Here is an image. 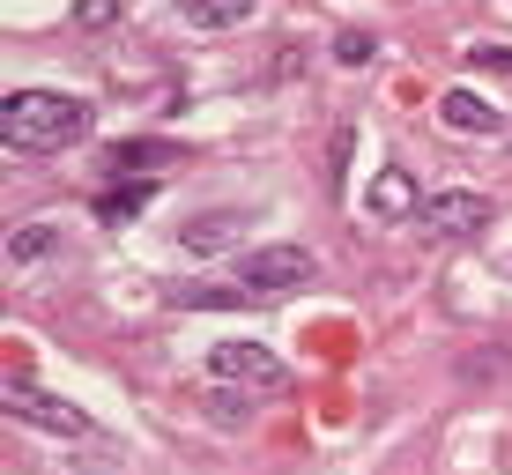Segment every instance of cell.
Returning <instances> with one entry per match:
<instances>
[{
	"label": "cell",
	"instance_id": "6da1fadb",
	"mask_svg": "<svg viewBox=\"0 0 512 475\" xmlns=\"http://www.w3.org/2000/svg\"><path fill=\"white\" fill-rule=\"evenodd\" d=\"M82 127H90V104L60 90H8L0 104V142L15 156H60L82 142Z\"/></svg>",
	"mask_w": 512,
	"mask_h": 475
},
{
	"label": "cell",
	"instance_id": "7a4b0ae2",
	"mask_svg": "<svg viewBox=\"0 0 512 475\" xmlns=\"http://www.w3.org/2000/svg\"><path fill=\"white\" fill-rule=\"evenodd\" d=\"M0 409L15 416V424H30V431H45V438H90L97 424L75 409V401H60V394H38V386H15L8 379V394H0Z\"/></svg>",
	"mask_w": 512,
	"mask_h": 475
},
{
	"label": "cell",
	"instance_id": "3957f363",
	"mask_svg": "<svg viewBox=\"0 0 512 475\" xmlns=\"http://www.w3.org/2000/svg\"><path fill=\"white\" fill-rule=\"evenodd\" d=\"M312 275H320V260H312L305 245H253V253L238 260L245 290H305Z\"/></svg>",
	"mask_w": 512,
	"mask_h": 475
},
{
	"label": "cell",
	"instance_id": "277c9868",
	"mask_svg": "<svg viewBox=\"0 0 512 475\" xmlns=\"http://www.w3.org/2000/svg\"><path fill=\"white\" fill-rule=\"evenodd\" d=\"M208 379H231V386H253V394H282V364H275V349H260V342H223V349H208Z\"/></svg>",
	"mask_w": 512,
	"mask_h": 475
},
{
	"label": "cell",
	"instance_id": "5b68a950",
	"mask_svg": "<svg viewBox=\"0 0 512 475\" xmlns=\"http://www.w3.org/2000/svg\"><path fill=\"white\" fill-rule=\"evenodd\" d=\"M423 223L438 238H483L490 231V193H468V186H446L423 201Z\"/></svg>",
	"mask_w": 512,
	"mask_h": 475
},
{
	"label": "cell",
	"instance_id": "8992f818",
	"mask_svg": "<svg viewBox=\"0 0 512 475\" xmlns=\"http://www.w3.org/2000/svg\"><path fill=\"white\" fill-rule=\"evenodd\" d=\"M416 208H423V193L401 164H386L372 179V193H364V216H379V223H401V216H416Z\"/></svg>",
	"mask_w": 512,
	"mask_h": 475
},
{
	"label": "cell",
	"instance_id": "52a82bcc",
	"mask_svg": "<svg viewBox=\"0 0 512 475\" xmlns=\"http://www.w3.org/2000/svg\"><path fill=\"white\" fill-rule=\"evenodd\" d=\"M438 119H446L453 134H468V142H483V134H498V127H505L498 104H483L475 90H446V97H438Z\"/></svg>",
	"mask_w": 512,
	"mask_h": 475
},
{
	"label": "cell",
	"instance_id": "ba28073f",
	"mask_svg": "<svg viewBox=\"0 0 512 475\" xmlns=\"http://www.w3.org/2000/svg\"><path fill=\"white\" fill-rule=\"evenodd\" d=\"M231 238H245V216H238V208H216V216H193L186 231H179V245H186V253H223Z\"/></svg>",
	"mask_w": 512,
	"mask_h": 475
},
{
	"label": "cell",
	"instance_id": "9c48e42d",
	"mask_svg": "<svg viewBox=\"0 0 512 475\" xmlns=\"http://www.w3.org/2000/svg\"><path fill=\"white\" fill-rule=\"evenodd\" d=\"M179 15H186L193 30H231V23L253 15V0H179Z\"/></svg>",
	"mask_w": 512,
	"mask_h": 475
},
{
	"label": "cell",
	"instance_id": "30bf717a",
	"mask_svg": "<svg viewBox=\"0 0 512 475\" xmlns=\"http://www.w3.org/2000/svg\"><path fill=\"white\" fill-rule=\"evenodd\" d=\"M149 201H156V186H149V179H134V186H112V193H104L97 216H104V223H127V216H141Z\"/></svg>",
	"mask_w": 512,
	"mask_h": 475
},
{
	"label": "cell",
	"instance_id": "8fae6325",
	"mask_svg": "<svg viewBox=\"0 0 512 475\" xmlns=\"http://www.w3.org/2000/svg\"><path fill=\"white\" fill-rule=\"evenodd\" d=\"M52 253V223H15L8 231V260L23 268V260H45Z\"/></svg>",
	"mask_w": 512,
	"mask_h": 475
},
{
	"label": "cell",
	"instance_id": "7c38bea8",
	"mask_svg": "<svg viewBox=\"0 0 512 475\" xmlns=\"http://www.w3.org/2000/svg\"><path fill=\"white\" fill-rule=\"evenodd\" d=\"M171 156H179L171 142H119L112 149V171H149V164H171Z\"/></svg>",
	"mask_w": 512,
	"mask_h": 475
},
{
	"label": "cell",
	"instance_id": "4fadbf2b",
	"mask_svg": "<svg viewBox=\"0 0 512 475\" xmlns=\"http://www.w3.org/2000/svg\"><path fill=\"white\" fill-rule=\"evenodd\" d=\"M372 52H379L372 30H342V38H334V60H349V67H357V60H372Z\"/></svg>",
	"mask_w": 512,
	"mask_h": 475
},
{
	"label": "cell",
	"instance_id": "5bb4252c",
	"mask_svg": "<svg viewBox=\"0 0 512 475\" xmlns=\"http://www.w3.org/2000/svg\"><path fill=\"white\" fill-rule=\"evenodd\" d=\"M75 23L82 30H112L119 23V0H75Z\"/></svg>",
	"mask_w": 512,
	"mask_h": 475
},
{
	"label": "cell",
	"instance_id": "9a60e30c",
	"mask_svg": "<svg viewBox=\"0 0 512 475\" xmlns=\"http://www.w3.org/2000/svg\"><path fill=\"white\" fill-rule=\"evenodd\" d=\"M186 305L193 312H223V305H238V297L231 290H186Z\"/></svg>",
	"mask_w": 512,
	"mask_h": 475
}]
</instances>
